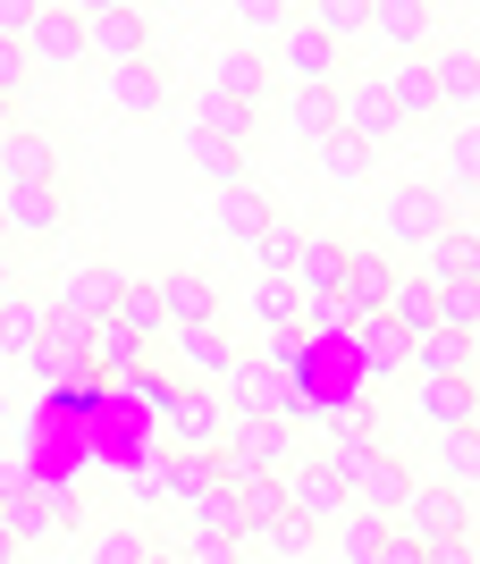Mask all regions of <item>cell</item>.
Returning <instances> with one entry per match:
<instances>
[{"label": "cell", "mask_w": 480, "mask_h": 564, "mask_svg": "<svg viewBox=\"0 0 480 564\" xmlns=\"http://www.w3.org/2000/svg\"><path fill=\"white\" fill-rule=\"evenodd\" d=\"M219 388H228V422H295V371L270 354H244Z\"/></svg>", "instance_id": "1"}, {"label": "cell", "mask_w": 480, "mask_h": 564, "mask_svg": "<svg viewBox=\"0 0 480 564\" xmlns=\"http://www.w3.org/2000/svg\"><path fill=\"white\" fill-rule=\"evenodd\" d=\"M85 51H94L101 68H144L152 59L144 9H127V0H85Z\"/></svg>", "instance_id": "2"}, {"label": "cell", "mask_w": 480, "mask_h": 564, "mask_svg": "<svg viewBox=\"0 0 480 564\" xmlns=\"http://www.w3.org/2000/svg\"><path fill=\"white\" fill-rule=\"evenodd\" d=\"M346 354H354L362 388H380V379H405L413 371V337L388 321V312H362L354 329H346Z\"/></svg>", "instance_id": "3"}, {"label": "cell", "mask_w": 480, "mask_h": 564, "mask_svg": "<svg viewBox=\"0 0 480 564\" xmlns=\"http://www.w3.org/2000/svg\"><path fill=\"white\" fill-rule=\"evenodd\" d=\"M456 219H447V194L438 186H388L380 194V236H396V245H430V236H447Z\"/></svg>", "instance_id": "4"}, {"label": "cell", "mask_w": 480, "mask_h": 564, "mask_svg": "<svg viewBox=\"0 0 480 564\" xmlns=\"http://www.w3.org/2000/svg\"><path fill=\"white\" fill-rule=\"evenodd\" d=\"M337 135H354L362 152H388V143L405 135V127H396V110H388V94H380V76L337 85Z\"/></svg>", "instance_id": "5"}, {"label": "cell", "mask_w": 480, "mask_h": 564, "mask_svg": "<svg viewBox=\"0 0 480 564\" xmlns=\"http://www.w3.org/2000/svg\"><path fill=\"white\" fill-rule=\"evenodd\" d=\"M463 522H472V497H456V489H413V506L396 514V540H413V547H447V540H463Z\"/></svg>", "instance_id": "6"}, {"label": "cell", "mask_w": 480, "mask_h": 564, "mask_svg": "<svg viewBox=\"0 0 480 564\" xmlns=\"http://www.w3.org/2000/svg\"><path fill=\"white\" fill-rule=\"evenodd\" d=\"M287 514H304L313 531H337V522L354 514V497H346V480H337L320 455H304V464L287 471Z\"/></svg>", "instance_id": "7"}, {"label": "cell", "mask_w": 480, "mask_h": 564, "mask_svg": "<svg viewBox=\"0 0 480 564\" xmlns=\"http://www.w3.org/2000/svg\"><path fill=\"white\" fill-rule=\"evenodd\" d=\"M346 261H354V245L329 228H304V253H295V295L304 304H337L346 295Z\"/></svg>", "instance_id": "8"}, {"label": "cell", "mask_w": 480, "mask_h": 564, "mask_svg": "<svg viewBox=\"0 0 480 564\" xmlns=\"http://www.w3.org/2000/svg\"><path fill=\"white\" fill-rule=\"evenodd\" d=\"M76 59H85V9H43V18H34V34H25V68L68 76Z\"/></svg>", "instance_id": "9"}, {"label": "cell", "mask_w": 480, "mask_h": 564, "mask_svg": "<svg viewBox=\"0 0 480 564\" xmlns=\"http://www.w3.org/2000/svg\"><path fill=\"white\" fill-rule=\"evenodd\" d=\"M430 76H438V110L456 118V127H472V118H480V43L430 51Z\"/></svg>", "instance_id": "10"}, {"label": "cell", "mask_w": 480, "mask_h": 564, "mask_svg": "<svg viewBox=\"0 0 480 564\" xmlns=\"http://www.w3.org/2000/svg\"><path fill=\"white\" fill-rule=\"evenodd\" d=\"M413 413L430 422V438L480 430V379H413Z\"/></svg>", "instance_id": "11"}, {"label": "cell", "mask_w": 480, "mask_h": 564, "mask_svg": "<svg viewBox=\"0 0 480 564\" xmlns=\"http://www.w3.org/2000/svg\"><path fill=\"white\" fill-rule=\"evenodd\" d=\"M270 85H279V76H270V59H262L253 43H219V51H211V94L244 101V110H262Z\"/></svg>", "instance_id": "12"}, {"label": "cell", "mask_w": 480, "mask_h": 564, "mask_svg": "<svg viewBox=\"0 0 480 564\" xmlns=\"http://www.w3.org/2000/svg\"><path fill=\"white\" fill-rule=\"evenodd\" d=\"M9 531H18L25 547H43V540H59V531H68V497L51 489V480H18V497H9Z\"/></svg>", "instance_id": "13"}, {"label": "cell", "mask_w": 480, "mask_h": 564, "mask_svg": "<svg viewBox=\"0 0 480 564\" xmlns=\"http://www.w3.org/2000/svg\"><path fill=\"white\" fill-rule=\"evenodd\" d=\"M161 312H168V337L177 329H211L219 321V295H211V279H203V270H186V261H177V270H161Z\"/></svg>", "instance_id": "14"}, {"label": "cell", "mask_w": 480, "mask_h": 564, "mask_svg": "<svg viewBox=\"0 0 480 564\" xmlns=\"http://www.w3.org/2000/svg\"><path fill=\"white\" fill-rule=\"evenodd\" d=\"M380 94H388V110H396V127H422V118H447V110H438V76H430V51H422V59H396V68L380 76Z\"/></svg>", "instance_id": "15"}, {"label": "cell", "mask_w": 480, "mask_h": 564, "mask_svg": "<svg viewBox=\"0 0 480 564\" xmlns=\"http://www.w3.org/2000/svg\"><path fill=\"white\" fill-rule=\"evenodd\" d=\"M279 68L295 76V94H313V85H337V43L320 34L313 18L287 25V43H279Z\"/></svg>", "instance_id": "16"}, {"label": "cell", "mask_w": 480, "mask_h": 564, "mask_svg": "<svg viewBox=\"0 0 480 564\" xmlns=\"http://www.w3.org/2000/svg\"><path fill=\"white\" fill-rule=\"evenodd\" d=\"M101 101H110L119 118L168 110V76H161V59H144V68H101Z\"/></svg>", "instance_id": "17"}, {"label": "cell", "mask_w": 480, "mask_h": 564, "mask_svg": "<svg viewBox=\"0 0 480 564\" xmlns=\"http://www.w3.org/2000/svg\"><path fill=\"white\" fill-rule=\"evenodd\" d=\"M51 346V304L43 295H0V354L9 362H34Z\"/></svg>", "instance_id": "18"}, {"label": "cell", "mask_w": 480, "mask_h": 564, "mask_svg": "<svg viewBox=\"0 0 480 564\" xmlns=\"http://www.w3.org/2000/svg\"><path fill=\"white\" fill-rule=\"evenodd\" d=\"M0 177L9 186H59V143L43 127H18V135L0 143Z\"/></svg>", "instance_id": "19"}, {"label": "cell", "mask_w": 480, "mask_h": 564, "mask_svg": "<svg viewBox=\"0 0 480 564\" xmlns=\"http://www.w3.org/2000/svg\"><path fill=\"white\" fill-rule=\"evenodd\" d=\"M119 295H127V279L110 270V261H76V270H68V286H59L51 304L85 312V321H110V312H119Z\"/></svg>", "instance_id": "20"}, {"label": "cell", "mask_w": 480, "mask_h": 564, "mask_svg": "<svg viewBox=\"0 0 480 564\" xmlns=\"http://www.w3.org/2000/svg\"><path fill=\"white\" fill-rule=\"evenodd\" d=\"M9 203V236H59L68 228V194L59 186H0Z\"/></svg>", "instance_id": "21"}, {"label": "cell", "mask_w": 480, "mask_h": 564, "mask_svg": "<svg viewBox=\"0 0 480 564\" xmlns=\"http://www.w3.org/2000/svg\"><path fill=\"white\" fill-rule=\"evenodd\" d=\"M405 286V270L388 253H371V245H354V261H346V304L354 312H388V295Z\"/></svg>", "instance_id": "22"}, {"label": "cell", "mask_w": 480, "mask_h": 564, "mask_svg": "<svg viewBox=\"0 0 480 564\" xmlns=\"http://www.w3.org/2000/svg\"><path fill=\"white\" fill-rule=\"evenodd\" d=\"M371 34H380L396 59H422V34H430V0H371Z\"/></svg>", "instance_id": "23"}, {"label": "cell", "mask_w": 480, "mask_h": 564, "mask_svg": "<svg viewBox=\"0 0 480 564\" xmlns=\"http://www.w3.org/2000/svg\"><path fill=\"white\" fill-rule=\"evenodd\" d=\"M211 228L237 236V245H262V236L279 228V212H270L262 186H228V194H219V212H211Z\"/></svg>", "instance_id": "24"}, {"label": "cell", "mask_w": 480, "mask_h": 564, "mask_svg": "<svg viewBox=\"0 0 480 564\" xmlns=\"http://www.w3.org/2000/svg\"><path fill=\"white\" fill-rule=\"evenodd\" d=\"M422 279H430V286H463V279H480V236H472V228L430 236V245H422Z\"/></svg>", "instance_id": "25"}, {"label": "cell", "mask_w": 480, "mask_h": 564, "mask_svg": "<svg viewBox=\"0 0 480 564\" xmlns=\"http://www.w3.org/2000/svg\"><path fill=\"white\" fill-rule=\"evenodd\" d=\"M413 379H480V337H456L438 329L413 346Z\"/></svg>", "instance_id": "26"}, {"label": "cell", "mask_w": 480, "mask_h": 564, "mask_svg": "<svg viewBox=\"0 0 480 564\" xmlns=\"http://www.w3.org/2000/svg\"><path fill=\"white\" fill-rule=\"evenodd\" d=\"M430 464H438V489L480 497V430H447V438H430Z\"/></svg>", "instance_id": "27"}, {"label": "cell", "mask_w": 480, "mask_h": 564, "mask_svg": "<svg viewBox=\"0 0 480 564\" xmlns=\"http://www.w3.org/2000/svg\"><path fill=\"white\" fill-rule=\"evenodd\" d=\"M186 540H228V547H253V531H244V506H237V489H211L203 506H186Z\"/></svg>", "instance_id": "28"}, {"label": "cell", "mask_w": 480, "mask_h": 564, "mask_svg": "<svg viewBox=\"0 0 480 564\" xmlns=\"http://www.w3.org/2000/svg\"><path fill=\"white\" fill-rule=\"evenodd\" d=\"M177 362H186L194 379H228V371L244 362V354H237V337H228V329L211 321V329H177Z\"/></svg>", "instance_id": "29"}, {"label": "cell", "mask_w": 480, "mask_h": 564, "mask_svg": "<svg viewBox=\"0 0 480 564\" xmlns=\"http://www.w3.org/2000/svg\"><path fill=\"white\" fill-rule=\"evenodd\" d=\"M144 354H152V346H135L119 321H101L94 346H85V371H94V379H135V371H144Z\"/></svg>", "instance_id": "30"}, {"label": "cell", "mask_w": 480, "mask_h": 564, "mask_svg": "<svg viewBox=\"0 0 480 564\" xmlns=\"http://www.w3.org/2000/svg\"><path fill=\"white\" fill-rule=\"evenodd\" d=\"M186 161L211 177L219 194L228 186H253V161H244V143H219V135H186Z\"/></svg>", "instance_id": "31"}, {"label": "cell", "mask_w": 480, "mask_h": 564, "mask_svg": "<svg viewBox=\"0 0 480 564\" xmlns=\"http://www.w3.org/2000/svg\"><path fill=\"white\" fill-rule=\"evenodd\" d=\"M110 321H119V329L127 337H135V346H161V337H168V312H161V286H135V279H127V295H119V312H110Z\"/></svg>", "instance_id": "32"}, {"label": "cell", "mask_w": 480, "mask_h": 564, "mask_svg": "<svg viewBox=\"0 0 480 564\" xmlns=\"http://www.w3.org/2000/svg\"><path fill=\"white\" fill-rule=\"evenodd\" d=\"M186 135H219V143H244V135H253V110L203 85V101H194V118H186Z\"/></svg>", "instance_id": "33"}, {"label": "cell", "mask_w": 480, "mask_h": 564, "mask_svg": "<svg viewBox=\"0 0 480 564\" xmlns=\"http://www.w3.org/2000/svg\"><path fill=\"white\" fill-rule=\"evenodd\" d=\"M287 135H295V143H329V135H337V85L287 94Z\"/></svg>", "instance_id": "34"}, {"label": "cell", "mask_w": 480, "mask_h": 564, "mask_svg": "<svg viewBox=\"0 0 480 564\" xmlns=\"http://www.w3.org/2000/svg\"><path fill=\"white\" fill-rule=\"evenodd\" d=\"M388 321H396L413 346H422V337H438V286H430V279H405L396 295H388Z\"/></svg>", "instance_id": "35"}, {"label": "cell", "mask_w": 480, "mask_h": 564, "mask_svg": "<svg viewBox=\"0 0 480 564\" xmlns=\"http://www.w3.org/2000/svg\"><path fill=\"white\" fill-rule=\"evenodd\" d=\"M262 329H270V362H279V354L295 362V354H313L320 337H329V329H320V312H313V304H287L279 321H262Z\"/></svg>", "instance_id": "36"}, {"label": "cell", "mask_w": 480, "mask_h": 564, "mask_svg": "<svg viewBox=\"0 0 480 564\" xmlns=\"http://www.w3.org/2000/svg\"><path fill=\"white\" fill-rule=\"evenodd\" d=\"M337 540H346V564H380L388 540H396V522H388V514H346V522H337Z\"/></svg>", "instance_id": "37"}, {"label": "cell", "mask_w": 480, "mask_h": 564, "mask_svg": "<svg viewBox=\"0 0 480 564\" xmlns=\"http://www.w3.org/2000/svg\"><path fill=\"white\" fill-rule=\"evenodd\" d=\"M237 506H244V531L262 540L270 522L287 514V480H262V471H253V480H237Z\"/></svg>", "instance_id": "38"}, {"label": "cell", "mask_w": 480, "mask_h": 564, "mask_svg": "<svg viewBox=\"0 0 480 564\" xmlns=\"http://www.w3.org/2000/svg\"><path fill=\"white\" fill-rule=\"evenodd\" d=\"M447 194H480V118L447 127Z\"/></svg>", "instance_id": "39"}, {"label": "cell", "mask_w": 480, "mask_h": 564, "mask_svg": "<svg viewBox=\"0 0 480 564\" xmlns=\"http://www.w3.org/2000/svg\"><path fill=\"white\" fill-rule=\"evenodd\" d=\"M313 169H320V186H354L362 169H371V152L354 135H329V143H313Z\"/></svg>", "instance_id": "40"}, {"label": "cell", "mask_w": 480, "mask_h": 564, "mask_svg": "<svg viewBox=\"0 0 480 564\" xmlns=\"http://www.w3.org/2000/svg\"><path fill=\"white\" fill-rule=\"evenodd\" d=\"M152 540L135 531V522H110V531H94V547H85V564H144Z\"/></svg>", "instance_id": "41"}, {"label": "cell", "mask_w": 480, "mask_h": 564, "mask_svg": "<svg viewBox=\"0 0 480 564\" xmlns=\"http://www.w3.org/2000/svg\"><path fill=\"white\" fill-rule=\"evenodd\" d=\"M438 329L480 337V279H463V286H438Z\"/></svg>", "instance_id": "42"}, {"label": "cell", "mask_w": 480, "mask_h": 564, "mask_svg": "<svg viewBox=\"0 0 480 564\" xmlns=\"http://www.w3.org/2000/svg\"><path fill=\"white\" fill-rule=\"evenodd\" d=\"M295 253H304V228H270L262 245H253L262 279H279V286H295Z\"/></svg>", "instance_id": "43"}, {"label": "cell", "mask_w": 480, "mask_h": 564, "mask_svg": "<svg viewBox=\"0 0 480 564\" xmlns=\"http://www.w3.org/2000/svg\"><path fill=\"white\" fill-rule=\"evenodd\" d=\"M313 25L329 34V43H354V34H371V0H320Z\"/></svg>", "instance_id": "44"}, {"label": "cell", "mask_w": 480, "mask_h": 564, "mask_svg": "<svg viewBox=\"0 0 480 564\" xmlns=\"http://www.w3.org/2000/svg\"><path fill=\"white\" fill-rule=\"evenodd\" d=\"M168 464H177V447H168V438H152L144 464H135V497H144V506H152V497H168Z\"/></svg>", "instance_id": "45"}, {"label": "cell", "mask_w": 480, "mask_h": 564, "mask_svg": "<svg viewBox=\"0 0 480 564\" xmlns=\"http://www.w3.org/2000/svg\"><path fill=\"white\" fill-rule=\"evenodd\" d=\"M253 547H270V556H304V547H313V522H304V514H279Z\"/></svg>", "instance_id": "46"}, {"label": "cell", "mask_w": 480, "mask_h": 564, "mask_svg": "<svg viewBox=\"0 0 480 564\" xmlns=\"http://www.w3.org/2000/svg\"><path fill=\"white\" fill-rule=\"evenodd\" d=\"M237 25H244V34H279V43H287V9H279V0H237Z\"/></svg>", "instance_id": "47"}, {"label": "cell", "mask_w": 480, "mask_h": 564, "mask_svg": "<svg viewBox=\"0 0 480 564\" xmlns=\"http://www.w3.org/2000/svg\"><path fill=\"white\" fill-rule=\"evenodd\" d=\"M25 43H9V34H0V101H18V85H25Z\"/></svg>", "instance_id": "48"}, {"label": "cell", "mask_w": 480, "mask_h": 564, "mask_svg": "<svg viewBox=\"0 0 480 564\" xmlns=\"http://www.w3.org/2000/svg\"><path fill=\"white\" fill-rule=\"evenodd\" d=\"M177 564H244V547H228V540H186V547H177Z\"/></svg>", "instance_id": "49"}, {"label": "cell", "mask_w": 480, "mask_h": 564, "mask_svg": "<svg viewBox=\"0 0 480 564\" xmlns=\"http://www.w3.org/2000/svg\"><path fill=\"white\" fill-rule=\"evenodd\" d=\"M430 564H480V547L472 540H447V547H430Z\"/></svg>", "instance_id": "50"}, {"label": "cell", "mask_w": 480, "mask_h": 564, "mask_svg": "<svg viewBox=\"0 0 480 564\" xmlns=\"http://www.w3.org/2000/svg\"><path fill=\"white\" fill-rule=\"evenodd\" d=\"M380 564H430V547H413V540H388V556Z\"/></svg>", "instance_id": "51"}, {"label": "cell", "mask_w": 480, "mask_h": 564, "mask_svg": "<svg viewBox=\"0 0 480 564\" xmlns=\"http://www.w3.org/2000/svg\"><path fill=\"white\" fill-rule=\"evenodd\" d=\"M18 480H25V471L9 464V455H0V514H9V497H18Z\"/></svg>", "instance_id": "52"}, {"label": "cell", "mask_w": 480, "mask_h": 564, "mask_svg": "<svg viewBox=\"0 0 480 564\" xmlns=\"http://www.w3.org/2000/svg\"><path fill=\"white\" fill-rule=\"evenodd\" d=\"M18 556H25V540L9 531V522H0V564H18Z\"/></svg>", "instance_id": "53"}, {"label": "cell", "mask_w": 480, "mask_h": 564, "mask_svg": "<svg viewBox=\"0 0 480 564\" xmlns=\"http://www.w3.org/2000/svg\"><path fill=\"white\" fill-rule=\"evenodd\" d=\"M18 135V101H0V143Z\"/></svg>", "instance_id": "54"}, {"label": "cell", "mask_w": 480, "mask_h": 564, "mask_svg": "<svg viewBox=\"0 0 480 564\" xmlns=\"http://www.w3.org/2000/svg\"><path fill=\"white\" fill-rule=\"evenodd\" d=\"M9 245H18V236H9V203H0V253H9Z\"/></svg>", "instance_id": "55"}, {"label": "cell", "mask_w": 480, "mask_h": 564, "mask_svg": "<svg viewBox=\"0 0 480 564\" xmlns=\"http://www.w3.org/2000/svg\"><path fill=\"white\" fill-rule=\"evenodd\" d=\"M144 564H177V547H152V556H144Z\"/></svg>", "instance_id": "56"}, {"label": "cell", "mask_w": 480, "mask_h": 564, "mask_svg": "<svg viewBox=\"0 0 480 564\" xmlns=\"http://www.w3.org/2000/svg\"><path fill=\"white\" fill-rule=\"evenodd\" d=\"M0 295H18V286H9V253H0Z\"/></svg>", "instance_id": "57"}, {"label": "cell", "mask_w": 480, "mask_h": 564, "mask_svg": "<svg viewBox=\"0 0 480 564\" xmlns=\"http://www.w3.org/2000/svg\"><path fill=\"white\" fill-rule=\"evenodd\" d=\"M0 430H9V404H0Z\"/></svg>", "instance_id": "58"}, {"label": "cell", "mask_w": 480, "mask_h": 564, "mask_svg": "<svg viewBox=\"0 0 480 564\" xmlns=\"http://www.w3.org/2000/svg\"><path fill=\"white\" fill-rule=\"evenodd\" d=\"M472 34H480V9H472Z\"/></svg>", "instance_id": "59"}]
</instances>
